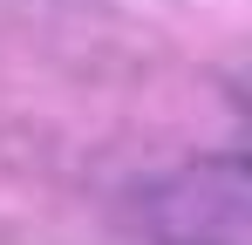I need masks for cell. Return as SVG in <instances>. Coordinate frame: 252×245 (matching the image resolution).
Masks as SVG:
<instances>
[{"label": "cell", "mask_w": 252, "mask_h": 245, "mask_svg": "<svg viewBox=\"0 0 252 245\" xmlns=\"http://www.w3.org/2000/svg\"><path fill=\"white\" fill-rule=\"evenodd\" d=\"M143 232L157 245H246L239 157H198L157 177L143 191Z\"/></svg>", "instance_id": "cell-1"}]
</instances>
